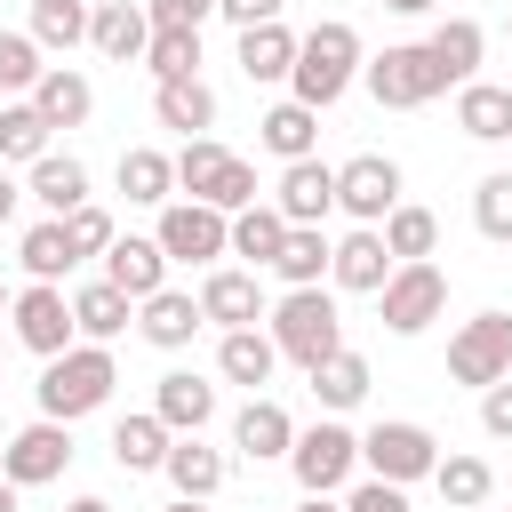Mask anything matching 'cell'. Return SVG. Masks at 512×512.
Returning <instances> with one entry per match:
<instances>
[{
	"label": "cell",
	"mask_w": 512,
	"mask_h": 512,
	"mask_svg": "<svg viewBox=\"0 0 512 512\" xmlns=\"http://www.w3.org/2000/svg\"><path fill=\"white\" fill-rule=\"evenodd\" d=\"M352 80H360V32H352L344 16H328V24L296 32V64H288V88H296V104L328 112V104H336Z\"/></svg>",
	"instance_id": "6da1fadb"
},
{
	"label": "cell",
	"mask_w": 512,
	"mask_h": 512,
	"mask_svg": "<svg viewBox=\"0 0 512 512\" xmlns=\"http://www.w3.org/2000/svg\"><path fill=\"white\" fill-rule=\"evenodd\" d=\"M16 200H24V184H16V176H8V168H0V224H8V216H16Z\"/></svg>",
	"instance_id": "f907efd6"
},
{
	"label": "cell",
	"mask_w": 512,
	"mask_h": 512,
	"mask_svg": "<svg viewBox=\"0 0 512 512\" xmlns=\"http://www.w3.org/2000/svg\"><path fill=\"white\" fill-rule=\"evenodd\" d=\"M16 256H24V272H32V280H48V288L72 272V248H64V224H56V216H48V224H32Z\"/></svg>",
	"instance_id": "b9f144b4"
},
{
	"label": "cell",
	"mask_w": 512,
	"mask_h": 512,
	"mask_svg": "<svg viewBox=\"0 0 512 512\" xmlns=\"http://www.w3.org/2000/svg\"><path fill=\"white\" fill-rule=\"evenodd\" d=\"M168 160H176V192H192L200 208H216V216L256 208V168H248L240 152H224L216 136H192V144L168 152Z\"/></svg>",
	"instance_id": "277c9868"
},
{
	"label": "cell",
	"mask_w": 512,
	"mask_h": 512,
	"mask_svg": "<svg viewBox=\"0 0 512 512\" xmlns=\"http://www.w3.org/2000/svg\"><path fill=\"white\" fill-rule=\"evenodd\" d=\"M280 8H288V0H216V16H232L240 32H256V24H280Z\"/></svg>",
	"instance_id": "681fc988"
},
{
	"label": "cell",
	"mask_w": 512,
	"mask_h": 512,
	"mask_svg": "<svg viewBox=\"0 0 512 512\" xmlns=\"http://www.w3.org/2000/svg\"><path fill=\"white\" fill-rule=\"evenodd\" d=\"M88 40V0H32V48H80Z\"/></svg>",
	"instance_id": "f35d334b"
},
{
	"label": "cell",
	"mask_w": 512,
	"mask_h": 512,
	"mask_svg": "<svg viewBox=\"0 0 512 512\" xmlns=\"http://www.w3.org/2000/svg\"><path fill=\"white\" fill-rule=\"evenodd\" d=\"M24 192H32L48 216H72V208H88V168H80L72 152H40L32 176H24Z\"/></svg>",
	"instance_id": "d4e9b609"
},
{
	"label": "cell",
	"mask_w": 512,
	"mask_h": 512,
	"mask_svg": "<svg viewBox=\"0 0 512 512\" xmlns=\"http://www.w3.org/2000/svg\"><path fill=\"white\" fill-rule=\"evenodd\" d=\"M0 312H8V288H0Z\"/></svg>",
	"instance_id": "91938a15"
},
{
	"label": "cell",
	"mask_w": 512,
	"mask_h": 512,
	"mask_svg": "<svg viewBox=\"0 0 512 512\" xmlns=\"http://www.w3.org/2000/svg\"><path fill=\"white\" fill-rule=\"evenodd\" d=\"M472 224L488 240H512V168H496V176L472 184Z\"/></svg>",
	"instance_id": "7bdbcfd3"
},
{
	"label": "cell",
	"mask_w": 512,
	"mask_h": 512,
	"mask_svg": "<svg viewBox=\"0 0 512 512\" xmlns=\"http://www.w3.org/2000/svg\"><path fill=\"white\" fill-rule=\"evenodd\" d=\"M360 464H368V480L408 488V480H432L440 440H432L424 424H408V416H384V424H368V432H360Z\"/></svg>",
	"instance_id": "5b68a950"
},
{
	"label": "cell",
	"mask_w": 512,
	"mask_h": 512,
	"mask_svg": "<svg viewBox=\"0 0 512 512\" xmlns=\"http://www.w3.org/2000/svg\"><path fill=\"white\" fill-rule=\"evenodd\" d=\"M64 464H72V424L32 416L16 440H0V480H16V488H48V480H64Z\"/></svg>",
	"instance_id": "8fae6325"
},
{
	"label": "cell",
	"mask_w": 512,
	"mask_h": 512,
	"mask_svg": "<svg viewBox=\"0 0 512 512\" xmlns=\"http://www.w3.org/2000/svg\"><path fill=\"white\" fill-rule=\"evenodd\" d=\"M168 512H208V504H184V496H176V504H168Z\"/></svg>",
	"instance_id": "9f6ffc18"
},
{
	"label": "cell",
	"mask_w": 512,
	"mask_h": 512,
	"mask_svg": "<svg viewBox=\"0 0 512 512\" xmlns=\"http://www.w3.org/2000/svg\"><path fill=\"white\" fill-rule=\"evenodd\" d=\"M480 432H488V440H512V376L480 392Z\"/></svg>",
	"instance_id": "7dc6e473"
},
{
	"label": "cell",
	"mask_w": 512,
	"mask_h": 512,
	"mask_svg": "<svg viewBox=\"0 0 512 512\" xmlns=\"http://www.w3.org/2000/svg\"><path fill=\"white\" fill-rule=\"evenodd\" d=\"M200 320H216V328H256V320H264V280H256V272H208V280H200Z\"/></svg>",
	"instance_id": "ac0fdd59"
},
{
	"label": "cell",
	"mask_w": 512,
	"mask_h": 512,
	"mask_svg": "<svg viewBox=\"0 0 512 512\" xmlns=\"http://www.w3.org/2000/svg\"><path fill=\"white\" fill-rule=\"evenodd\" d=\"M424 48H432L440 80H448V88H464V80L480 72V48H488V32H480L472 16H448V24H432V40H424Z\"/></svg>",
	"instance_id": "4316f807"
},
{
	"label": "cell",
	"mask_w": 512,
	"mask_h": 512,
	"mask_svg": "<svg viewBox=\"0 0 512 512\" xmlns=\"http://www.w3.org/2000/svg\"><path fill=\"white\" fill-rule=\"evenodd\" d=\"M152 120L192 144V136L216 128V88H208V80H160V88H152Z\"/></svg>",
	"instance_id": "d6986e66"
},
{
	"label": "cell",
	"mask_w": 512,
	"mask_h": 512,
	"mask_svg": "<svg viewBox=\"0 0 512 512\" xmlns=\"http://www.w3.org/2000/svg\"><path fill=\"white\" fill-rule=\"evenodd\" d=\"M0 368H8V336H0Z\"/></svg>",
	"instance_id": "6f0895ef"
},
{
	"label": "cell",
	"mask_w": 512,
	"mask_h": 512,
	"mask_svg": "<svg viewBox=\"0 0 512 512\" xmlns=\"http://www.w3.org/2000/svg\"><path fill=\"white\" fill-rule=\"evenodd\" d=\"M272 208H280L288 224H320V216L336 208V168H328V160H288Z\"/></svg>",
	"instance_id": "9a60e30c"
},
{
	"label": "cell",
	"mask_w": 512,
	"mask_h": 512,
	"mask_svg": "<svg viewBox=\"0 0 512 512\" xmlns=\"http://www.w3.org/2000/svg\"><path fill=\"white\" fill-rule=\"evenodd\" d=\"M144 40H152V16H144L136 0H104V8H88V48H96V56L136 64V56H144Z\"/></svg>",
	"instance_id": "e0dca14e"
},
{
	"label": "cell",
	"mask_w": 512,
	"mask_h": 512,
	"mask_svg": "<svg viewBox=\"0 0 512 512\" xmlns=\"http://www.w3.org/2000/svg\"><path fill=\"white\" fill-rule=\"evenodd\" d=\"M136 328H144V344H160V352H184V344L200 336V296H184V288H160V296H144V304H136Z\"/></svg>",
	"instance_id": "ffe728a7"
},
{
	"label": "cell",
	"mask_w": 512,
	"mask_h": 512,
	"mask_svg": "<svg viewBox=\"0 0 512 512\" xmlns=\"http://www.w3.org/2000/svg\"><path fill=\"white\" fill-rule=\"evenodd\" d=\"M336 208H352L360 224H384V216L400 208V168H392L384 152H352V160L336 168Z\"/></svg>",
	"instance_id": "4fadbf2b"
},
{
	"label": "cell",
	"mask_w": 512,
	"mask_h": 512,
	"mask_svg": "<svg viewBox=\"0 0 512 512\" xmlns=\"http://www.w3.org/2000/svg\"><path fill=\"white\" fill-rule=\"evenodd\" d=\"M256 144L272 152V160H312V144H320V112L312 104H272L264 120H256Z\"/></svg>",
	"instance_id": "484cf974"
},
{
	"label": "cell",
	"mask_w": 512,
	"mask_h": 512,
	"mask_svg": "<svg viewBox=\"0 0 512 512\" xmlns=\"http://www.w3.org/2000/svg\"><path fill=\"white\" fill-rule=\"evenodd\" d=\"M312 392H320V408L328 416H344V408H360L368 400V360L344 344V352H328L320 368H312Z\"/></svg>",
	"instance_id": "1f68e13d"
},
{
	"label": "cell",
	"mask_w": 512,
	"mask_h": 512,
	"mask_svg": "<svg viewBox=\"0 0 512 512\" xmlns=\"http://www.w3.org/2000/svg\"><path fill=\"white\" fill-rule=\"evenodd\" d=\"M40 48H32V32H0V96H16V88H40Z\"/></svg>",
	"instance_id": "f6af8a7d"
},
{
	"label": "cell",
	"mask_w": 512,
	"mask_h": 512,
	"mask_svg": "<svg viewBox=\"0 0 512 512\" xmlns=\"http://www.w3.org/2000/svg\"><path fill=\"white\" fill-rule=\"evenodd\" d=\"M504 40H512V16H504Z\"/></svg>",
	"instance_id": "680465c9"
},
{
	"label": "cell",
	"mask_w": 512,
	"mask_h": 512,
	"mask_svg": "<svg viewBox=\"0 0 512 512\" xmlns=\"http://www.w3.org/2000/svg\"><path fill=\"white\" fill-rule=\"evenodd\" d=\"M352 464H360V432L336 424V416H320V424L296 432V448H288V472H296L304 496H336V488L352 480Z\"/></svg>",
	"instance_id": "8992f818"
},
{
	"label": "cell",
	"mask_w": 512,
	"mask_h": 512,
	"mask_svg": "<svg viewBox=\"0 0 512 512\" xmlns=\"http://www.w3.org/2000/svg\"><path fill=\"white\" fill-rule=\"evenodd\" d=\"M112 384H120V368H112V352L104 344H72V352H56L48 368H40V416L48 424H72V416H88V408H104L112 400Z\"/></svg>",
	"instance_id": "3957f363"
},
{
	"label": "cell",
	"mask_w": 512,
	"mask_h": 512,
	"mask_svg": "<svg viewBox=\"0 0 512 512\" xmlns=\"http://www.w3.org/2000/svg\"><path fill=\"white\" fill-rule=\"evenodd\" d=\"M280 240H288V216H280L272 200H256V208H240V216H232V256L272 264V256H280Z\"/></svg>",
	"instance_id": "d590c367"
},
{
	"label": "cell",
	"mask_w": 512,
	"mask_h": 512,
	"mask_svg": "<svg viewBox=\"0 0 512 512\" xmlns=\"http://www.w3.org/2000/svg\"><path fill=\"white\" fill-rule=\"evenodd\" d=\"M376 232H384L392 264H424V256L440 248V216H432V208H408V200H400V208H392V216H384Z\"/></svg>",
	"instance_id": "836d02e7"
},
{
	"label": "cell",
	"mask_w": 512,
	"mask_h": 512,
	"mask_svg": "<svg viewBox=\"0 0 512 512\" xmlns=\"http://www.w3.org/2000/svg\"><path fill=\"white\" fill-rule=\"evenodd\" d=\"M32 112H40L48 128H80V120L96 112V88H88L80 72H64V64H48V72H40V88H32Z\"/></svg>",
	"instance_id": "83f0119b"
},
{
	"label": "cell",
	"mask_w": 512,
	"mask_h": 512,
	"mask_svg": "<svg viewBox=\"0 0 512 512\" xmlns=\"http://www.w3.org/2000/svg\"><path fill=\"white\" fill-rule=\"evenodd\" d=\"M104 280H112L128 304L160 296V288H168V256H160V240H136V232L112 240V248H104Z\"/></svg>",
	"instance_id": "2e32d148"
},
{
	"label": "cell",
	"mask_w": 512,
	"mask_h": 512,
	"mask_svg": "<svg viewBox=\"0 0 512 512\" xmlns=\"http://www.w3.org/2000/svg\"><path fill=\"white\" fill-rule=\"evenodd\" d=\"M48 136H56V128L32 112V96H24V104H0V160H24V168H32V160L48 152Z\"/></svg>",
	"instance_id": "ab89813d"
},
{
	"label": "cell",
	"mask_w": 512,
	"mask_h": 512,
	"mask_svg": "<svg viewBox=\"0 0 512 512\" xmlns=\"http://www.w3.org/2000/svg\"><path fill=\"white\" fill-rule=\"evenodd\" d=\"M144 16H152V32H200L216 16V0H144Z\"/></svg>",
	"instance_id": "bcb514c9"
},
{
	"label": "cell",
	"mask_w": 512,
	"mask_h": 512,
	"mask_svg": "<svg viewBox=\"0 0 512 512\" xmlns=\"http://www.w3.org/2000/svg\"><path fill=\"white\" fill-rule=\"evenodd\" d=\"M168 440H176V432H168L152 408L112 424V456H120V472H160V464H168Z\"/></svg>",
	"instance_id": "4dcf8cb0"
},
{
	"label": "cell",
	"mask_w": 512,
	"mask_h": 512,
	"mask_svg": "<svg viewBox=\"0 0 512 512\" xmlns=\"http://www.w3.org/2000/svg\"><path fill=\"white\" fill-rule=\"evenodd\" d=\"M344 512H408V488H392V480H360V488L344 496Z\"/></svg>",
	"instance_id": "c3c4849f"
},
{
	"label": "cell",
	"mask_w": 512,
	"mask_h": 512,
	"mask_svg": "<svg viewBox=\"0 0 512 512\" xmlns=\"http://www.w3.org/2000/svg\"><path fill=\"white\" fill-rule=\"evenodd\" d=\"M152 416L184 440V432H200V424L216 416V384H200L192 368H168V376H160V392H152Z\"/></svg>",
	"instance_id": "44dd1931"
},
{
	"label": "cell",
	"mask_w": 512,
	"mask_h": 512,
	"mask_svg": "<svg viewBox=\"0 0 512 512\" xmlns=\"http://www.w3.org/2000/svg\"><path fill=\"white\" fill-rule=\"evenodd\" d=\"M216 368L232 376V384H272V368H280V352H272V336L264 328H224V344H216Z\"/></svg>",
	"instance_id": "f546056e"
},
{
	"label": "cell",
	"mask_w": 512,
	"mask_h": 512,
	"mask_svg": "<svg viewBox=\"0 0 512 512\" xmlns=\"http://www.w3.org/2000/svg\"><path fill=\"white\" fill-rule=\"evenodd\" d=\"M456 128H464L472 144H512V88L464 80V88H456Z\"/></svg>",
	"instance_id": "cb8c5ba5"
},
{
	"label": "cell",
	"mask_w": 512,
	"mask_h": 512,
	"mask_svg": "<svg viewBox=\"0 0 512 512\" xmlns=\"http://www.w3.org/2000/svg\"><path fill=\"white\" fill-rule=\"evenodd\" d=\"M128 320H136V304H128L112 280H88V288H72V328H80L88 344H112Z\"/></svg>",
	"instance_id": "f1b7e54d"
},
{
	"label": "cell",
	"mask_w": 512,
	"mask_h": 512,
	"mask_svg": "<svg viewBox=\"0 0 512 512\" xmlns=\"http://www.w3.org/2000/svg\"><path fill=\"white\" fill-rule=\"evenodd\" d=\"M448 376L472 384V392L504 384V376H512V320H504V312H472V320L448 336Z\"/></svg>",
	"instance_id": "ba28073f"
},
{
	"label": "cell",
	"mask_w": 512,
	"mask_h": 512,
	"mask_svg": "<svg viewBox=\"0 0 512 512\" xmlns=\"http://www.w3.org/2000/svg\"><path fill=\"white\" fill-rule=\"evenodd\" d=\"M328 280H336L344 296H376V288L392 280V248H384V232L360 224V232L328 240Z\"/></svg>",
	"instance_id": "5bb4252c"
},
{
	"label": "cell",
	"mask_w": 512,
	"mask_h": 512,
	"mask_svg": "<svg viewBox=\"0 0 512 512\" xmlns=\"http://www.w3.org/2000/svg\"><path fill=\"white\" fill-rule=\"evenodd\" d=\"M232 448H240V456H256V464H264V456H288V448H296V416H288L280 400H264V392H256V400L232 416Z\"/></svg>",
	"instance_id": "7402d4cb"
},
{
	"label": "cell",
	"mask_w": 512,
	"mask_h": 512,
	"mask_svg": "<svg viewBox=\"0 0 512 512\" xmlns=\"http://www.w3.org/2000/svg\"><path fill=\"white\" fill-rule=\"evenodd\" d=\"M120 192H128V200H144V208H168V192H176V160H168V152H152V144L120 152Z\"/></svg>",
	"instance_id": "d6a6232c"
},
{
	"label": "cell",
	"mask_w": 512,
	"mask_h": 512,
	"mask_svg": "<svg viewBox=\"0 0 512 512\" xmlns=\"http://www.w3.org/2000/svg\"><path fill=\"white\" fill-rule=\"evenodd\" d=\"M272 352L280 360H296L304 376L328 360V352H344V320H336V296L328 288H288L280 304H272Z\"/></svg>",
	"instance_id": "7a4b0ae2"
},
{
	"label": "cell",
	"mask_w": 512,
	"mask_h": 512,
	"mask_svg": "<svg viewBox=\"0 0 512 512\" xmlns=\"http://www.w3.org/2000/svg\"><path fill=\"white\" fill-rule=\"evenodd\" d=\"M288 64H296V32H288V24L240 32V72H248V80H288Z\"/></svg>",
	"instance_id": "e575fe53"
},
{
	"label": "cell",
	"mask_w": 512,
	"mask_h": 512,
	"mask_svg": "<svg viewBox=\"0 0 512 512\" xmlns=\"http://www.w3.org/2000/svg\"><path fill=\"white\" fill-rule=\"evenodd\" d=\"M360 80H368V96H376V104H392V112H416V104H432V96L448 88L424 40H408V48H384V56H368V64H360Z\"/></svg>",
	"instance_id": "52a82bcc"
},
{
	"label": "cell",
	"mask_w": 512,
	"mask_h": 512,
	"mask_svg": "<svg viewBox=\"0 0 512 512\" xmlns=\"http://www.w3.org/2000/svg\"><path fill=\"white\" fill-rule=\"evenodd\" d=\"M8 320H16V344L24 352H40V360H56V352H72V296L64 288H48V280H32L24 296H8Z\"/></svg>",
	"instance_id": "7c38bea8"
},
{
	"label": "cell",
	"mask_w": 512,
	"mask_h": 512,
	"mask_svg": "<svg viewBox=\"0 0 512 512\" xmlns=\"http://www.w3.org/2000/svg\"><path fill=\"white\" fill-rule=\"evenodd\" d=\"M376 304H384V328L392 336H424L440 320V304H448V272L432 256L424 264H392V280L376 288Z\"/></svg>",
	"instance_id": "9c48e42d"
},
{
	"label": "cell",
	"mask_w": 512,
	"mask_h": 512,
	"mask_svg": "<svg viewBox=\"0 0 512 512\" xmlns=\"http://www.w3.org/2000/svg\"><path fill=\"white\" fill-rule=\"evenodd\" d=\"M56 224H64V248H72V264H88V256H104V248L120 240V232H112V216H104L96 200H88V208H72V216H56Z\"/></svg>",
	"instance_id": "ee69618b"
},
{
	"label": "cell",
	"mask_w": 512,
	"mask_h": 512,
	"mask_svg": "<svg viewBox=\"0 0 512 512\" xmlns=\"http://www.w3.org/2000/svg\"><path fill=\"white\" fill-rule=\"evenodd\" d=\"M152 240H160L168 264H216V256H232V216H216L200 200H168Z\"/></svg>",
	"instance_id": "30bf717a"
},
{
	"label": "cell",
	"mask_w": 512,
	"mask_h": 512,
	"mask_svg": "<svg viewBox=\"0 0 512 512\" xmlns=\"http://www.w3.org/2000/svg\"><path fill=\"white\" fill-rule=\"evenodd\" d=\"M16 496H24V488H16V480H0V512H16Z\"/></svg>",
	"instance_id": "11a10c76"
},
{
	"label": "cell",
	"mask_w": 512,
	"mask_h": 512,
	"mask_svg": "<svg viewBox=\"0 0 512 512\" xmlns=\"http://www.w3.org/2000/svg\"><path fill=\"white\" fill-rule=\"evenodd\" d=\"M432 488H440L456 512H472V504H488L496 472H488V456H440V464H432Z\"/></svg>",
	"instance_id": "74e56055"
},
{
	"label": "cell",
	"mask_w": 512,
	"mask_h": 512,
	"mask_svg": "<svg viewBox=\"0 0 512 512\" xmlns=\"http://www.w3.org/2000/svg\"><path fill=\"white\" fill-rule=\"evenodd\" d=\"M272 272H280L288 288H320V272H328V240H320V224H288Z\"/></svg>",
	"instance_id": "8d00e7d4"
},
{
	"label": "cell",
	"mask_w": 512,
	"mask_h": 512,
	"mask_svg": "<svg viewBox=\"0 0 512 512\" xmlns=\"http://www.w3.org/2000/svg\"><path fill=\"white\" fill-rule=\"evenodd\" d=\"M168 488L184 496V504H208L216 488H224V448H200V432H184V440H168Z\"/></svg>",
	"instance_id": "603a6c76"
},
{
	"label": "cell",
	"mask_w": 512,
	"mask_h": 512,
	"mask_svg": "<svg viewBox=\"0 0 512 512\" xmlns=\"http://www.w3.org/2000/svg\"><path fill=\"white\" fill-rule=\"evenodd\" d=\"M64 512H112V504H104V496H72Z\"/></svg>",
	"instance_id": "f5cc1de1"
},
{
	"label": "cell",
	"mask_w": 512,
	"mask_h": 512,
	"mask_svg": "<svg viewBox=\"0 0 512 512\" xmlns=\"http://www.w3.org/2000/svg\"><path fill=\"white\" fill-rule=\"evenodd\" d=\"M296 512H344V504H328V496H304V504H296Z\"/></svg>",
	"instance_id": "db71d44e"
},
{
	"label": "cell",
	"mask_w": 512,
	"mask_h": 512,
	"mask_svg": "<svg viewBox=\"0 0 512 512\" xmlns=\"http://www.w3.org/2000/svg\"><path fill=\"white\" fill-rule=\"evenodd\" d=\"M144 72L152 80H200V32H152L144 40Z\"/></svg>",
	"instance_id": "60d3db41"
},
{
	"label": "cell",
	"mask_w": 512,
	"mask_h": 512,
	"mask_svg": "<svg viewBox=\"0 0 512 512\" xmlns=\"http://www.w3.org/2000/svg\"><path fill=\"white\" fill-rule=\"evenodd\" d=\"M392 16H432V0H384Z\"/></svg>",
	"instance_id": "816d5d0a"
}]
</instances>
